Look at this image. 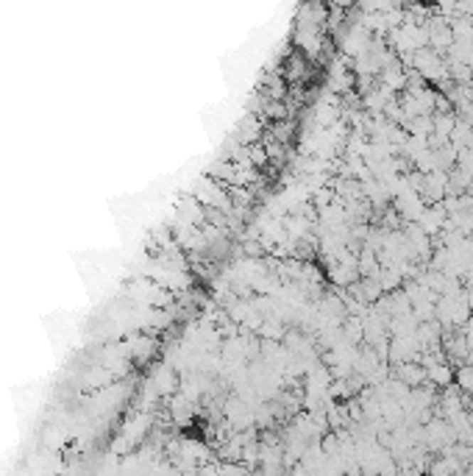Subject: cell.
<instances>
[{
    "instance_id": "1",
    "label": "cell",
    "mask_w": 473,
    "mask_h": 476,
    "mask_svg": "<svg viewBox=\"0 0 473 476\" xmlns=\"http://www.w3.org/2000/svg\"><path fill=\"white\" fill-rule=\"evenodd\" d=\"M192 198H195L201 206L212 209V212L234 215V203H231V198H228V187H223L220 181H215V179H201L198 187H192Z\"/></svg>"
},
{
    "instance_id": "2",
    "label": "cell",
    "mask_w": 473,
    "mask_h": 476,
    "mask_svg": "<svg viewBox=\"0 0 473 476\" xmlns=\"http://www.w3.org/2000/svg\"><path fill=\"white\" fill-rule=\"evenodd\" d=\"M148 276L156 282L159 287H164V290H170V292H184L192 287V276H187L184 270H179V268H167V265H151L148 268Z\"/></svg>"
},
{
    "instance_id": "3",
    "label": "cell",
    "mask_w": 473,
    "mask_h": 476,
    "mask_svg": "<svg viewBox=\"0 0 473 476\" xmlns=\"http://www.w3.org/2000/svg\"><path fill=\"white\" fill-rule=\"evenodd\" d=\"M176 221L192 226V228H203L206 226V206H201L195 198H181L176 203Z\"/></svg>"
},
{
    "instance_id": "4",
    "label": "cell",
    "mask_w": 473,
    "mask_h": 476,
    "mask_svg": "<svg viewBox=\"0 0 473 476\" xmlns=\"http://www.w3.org/2000/svg\"><path fill=\"white\" fill-rule=\"evenodd\" d=\"M151 390L156 393V396H170L176 387H179V376H176V371L170 368V365H156L154 368V374H151Z\"/></svg>"
},
{
    "instance_id": "5",
    "label": "cell",
    "mask_w": 473,
    "mask_h": 476,
    "mask_svg": "<svg viewBox=\"0 0 473 476\" xmlns=\"http://www.w3.org/2000/svg\"><path fill=\"white\" fill-rule=\"evenodd\" d=\"M393 379H398L401 384H407L410 390L426 384V368L420 362H407V365H395V371L390 374Z\"/></svg>"
},
{
    "instance_id": "6",
    "label": "cell",
    "mask_w": 473,
    "mask_h": 476,
    "mask_svg": "<svg viewBox=\"0 0 473 476\" xmlns=\"http://www.w3.org/2000/svg\"><path fill=\"white\" fill-rule=\"evenodd\" d=\"M156 351V337L154 334H137L126 343V354L131 359H148Z\"/></svg>"
},
{
    "instance_id": "7",
    "label": "cell",
    "mask_w": 473,
    "mask_h": 476,
    "mask_svg": "<svg viewBox=\"0 0 473 476\" xmlns=\"http://www.w3.org/2000/svg\"><path fill=\"white\" fill-rule=\"evenodd\" d=\"M426 381H429L432 387H437V390L451 387V384H454V371H451V365H448V362H435V365H429V368H426Z\"/></svg>"
},
{
    "instance_id": "8",
    "label": "cell",
    "mask_w": 473,
    "mask_h": 476,
    "mask_svg": "<svg viewBox=\"0 0 473 476\" xmlns=\"http://www.w3.org/2000/svg\"><path fill=\"white\" fill-rule=\"evenodd\" d=\"M259 334H262L267 343H276V340H282V337H284V326L279 323V317L262 320V326H259Z\"/></svg>"
},
{
    "instance_id": "9",
    "label": "cell",
    "mask_w": 473,
    "mask_h": 476,
    "mask_svg": "<svg viewBox=\"0 0 473 476\" xmlns=\"http://www.w3.org/2000/svg\"><path fill=\"white\" fill-rule=\"evenodd\" d=\"M454 384H457L462 393L473 396V365H462V368L454 374Z\"/></svg>"
},
{
    "instance_id": "10",
    "label": "cell",
    "mask_w": 473,
    "mask_h": 476,
    "mask_svg": "<svg viewBox=\"0 0 473 476\" xmlns=\"http://www.w3.org/2000/svg\"><path fill=\"white\" fill-rule=\"evenodd\" d=\"M248 162H251V167L256 170V167H265L267 164V151H265V145H251L248 148Z\"/></svg>"
},
{
    "instance_id": "11",
    "label": "cell",
    "mask_w": 473,
    "mask_h": 476,
    "mask_svg": "<svg viewBox=\"0 0 473 476\" xmlns=\"http://www.w3.org/2000/svg\"><path fill=\"white\" fill-rule=\"evenodd\" d=\"M218 476H253L243 462H225V465H220V474Z\"/></svg>"
},
{
    "instance_id": "12",
    "label": "cell",
    "mask_w": 473,
    "mask_h": 476,
    "mask_svg": "<svg viewBox=\"0 0 473 476\" xmlns=\"http://www.w3.org/2000/svg\"><path fill=\"white\" fill-rule=\"evenodd\" d=\"M426 476H454V474L448 471V465H445L442 460H435V462L429 465V471H426Z\"/></svg>"
},
{
    "instance_id": "13",
    "label": "cell",
    "mask_w": 473,
    "mask_h": 476,
    "mask_svg": "<svg viewBox=\"0 0 473 476\" xmlns=\"http://www.w3.org/2000/svg\"><path fill=\"white\" fill-rule=\"evenodd\" d=\"M465 301H468V310L473 312V290H468V292H465Z\"/></svg>"
},
{
    "instance_id": "14",
    "label": "cell",
    "mask_w": 473,
    "mask_h": 476,
    "mask_svg": "<svg viewBox=\"0 0 473 476\" xmlns=\"http://www.w3.org/2000/svg\"><path fill=\"white\" fill-rule=\"evenodd\" d=\"M468 95V87H459V97ZM448 97H457V92H448Z\"/></svg>"
}]
</instances>
